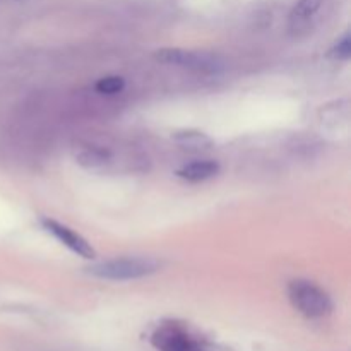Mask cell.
<instances>
[{
    "label": "cell",
    "mask_w": 351,
    "mask_h": 351,
    "mask_svg": "<svg viewBox=\"0 0 351 351\" xmlns=\"http://www.w3.org/2000/svg\"><path fill=\"white\" fill-rule=\"evenodd\" d=\"M322 3H324V0H298L293 5V9L290 10V16H288L291 33H307L314 17L321 10Z\"/></svg>",
    "instance_id": "8992f818"
},
{
    "label": "cell",
    "mask_w": 351,
    "mask_h": 351,
    "mask_svg": "<svg viewBox=\"0 0 351 351\" xmlns=\"http://www.w3.org/2000/svg\"><path fill=\"white\" fill-rule=\"evenodd\" d=\"M125 88V81L120 75H105V77L99 79L95 84V89L99 93V95L113 96L119 95V93L123 91Z\"/></svg>",
    "instance_id": "30bf717a"
},
{
    "label": "cell",
    "mask_w": 351,
    "mask_h": 351,
    "mask_svg": "<svg viewBox=\"0 0 351 351\" xmlns=\"http://www.w3.org/2000/svg\"><path fill=\"white\" fill-rule=\"evenodd\" d=\"M154 58L161 64L177 65L197 74H218L225 69V60L216 53L208 51L184 50V48H160L154 51Z\"/></svg>",
    "instance_id": "3957f363"
},
{
    "label": "cell",
    "mask_w": 351,
    "mask_h": 351,
    "mask_svg": "<svg viewBox=\"0 0 351 351\" xmlns=\"http://www.w3.org/2000/svg\"><path fill=\"white\" fill-rule=\"evenodd\" d=\"M151 343L158 351H211L201 339L191 335L187 328L177 322H165L156 328Z\"/></svg>",
    "instance_id": "277c9868"
},
{
    "label": "cell",
    "mask_w": 351,
    "mask_h": 351,
    "mask_svg": "<svg viewBox=\"0 0 351 351\" xmlns=\"http://www.w3.org/2000/svg\"><path fill=\"white\" fill-rule=\"evenodd\" d=\"M41 225H43V228L47 230L48 233H51L62 245L67 247L71 252L77 254L82 259H95L96 257V252L91 247V243H89L84 237L75 233L72 228H69V226L62 225V223L50 218L41 219Z\"/></svg>",
    "instance_id": "5b68a950"
},
{
    "label": "cell",
    "mask_w": 351,
    "mask_h": 351,
    "mask_svg": "<svg viewBox=\"0 0 351 351\" xmlns=\"http://www.w3.org/2000/svg\"><path fill=\"white\" fill-rule=\"evenodd\" d=\"M331 53L335 55L336 58H339V60H346V58H350V55H351V40H350L348 34H346V36H343L341 40L336 43V47L332 48Z\"/></svg>",
    "instance_id": "8fae6325"
},
{
    "label": "cell",
    "mask_w": 351,
    "mask_h": 351,
    "mask_svg": "<svg viewBox=\"0 0 351 351\" xmlns=\"http://www.w3.org/2000/svg\"><path fill=\"white\" fill-rule=\"evenodd\" d=\"M160 269V263L153 257H115V259L101 261L86 267L89 276L108 281H130L141 280L154 274Z\"/></svg>",
    "instance_id": "6da1fadb"
},
{
    "label": "cell",
    "mask_w": 351,
    "mask_h": 351,
    "mask_svg": "<svg viewBox=\"0 0 351 351\" xmlns=\"http://www.w3.org/2000/svg\"><path fill=\"white\" fill-rule=\"evenodd\" d=\"M219 165L215 160H202V161H192V163L184 165L177 175L187 182H204L208 178H213L218 175Z\"/></svg>",
    "instance_id": "52a82bcc"
},
{
    "label": "cell",
    "mask_w": 351,
    "mask_h": 351,
    "mask_svg": "<svg viewBox=\"0 0 351 351\" xmlns=\"http://www.w3.org/2000/svg\"><path fill=\"white\" fill-rule=\"evenodd\" d=\"M288 298L291 305L307 319L328 317L332 312L331 297L311 281H291L288 285Z\"/></svg>",
    "instance_id": "7a4b0ae2"
},
{
    "label": "cell",
    "mask_w": 351,
    "mask_h": 351,
    "mask_svg": "<svg viewBox=\"0 0 351 351\" xmlns=\"http://www.w3.org/2000/svg\"><path fill=\"white\" fill-rule=\"evenodd\" d=\"M177 143L184 147H194V149H202V147L211 146V139H209L206 134L202 132H192V130H187V132H178L175 136Z\"/></svg>",
    "instance_id": "9c48e42d"
},
{
    "label": "cell",
    "mask_w": 351,
    "mask_h": 351,
    "mask_svg": "<svg viewBox=\"0 0 351 351\" xmlns=\"http://www.w3.org/2000/svg\"><path fill=\"white\" fill-rule=\"evenodd\" d=\"M77 161L88 168L101 167V165H105L106 161H108V153H106L103 147H86V149H82L81 153H79Z\"/></svg>",
    "instance_id": "ba28073f"
}]
</instances>
